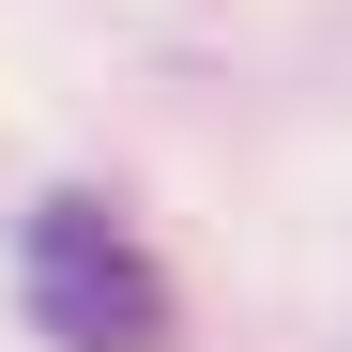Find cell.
<instances>
[{
    "mask_svg": "<svg viewBox=\"0 0 352 352\" xmlns=\"http://www.w3.org/2000/svg\"><path fill=\"white\" fill-rule=\"evenodd\" d=\"M16 276H31V337L46 352H168L184 337V307H168V276L138 261V230L107 214V199H31V230H16Z\"/></svg>",
    "mask_w": 352,
    "mask_h": 352,
    "instance_id": "cell-1",
    "label": "cell"
}]
</instances>
